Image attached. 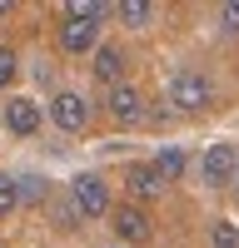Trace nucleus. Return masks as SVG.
Wrapping results in <instances>:
<instances>
[{
    "mask_svg": "<svg viewBox=\"0 0 239 248\" xmlns=\"http://www.w3.org/2000/svg\"><path fill=\"white\" fill-rule=\"evenodd\" d=\"M60 50L65 55H95L100 50V25H90V20H60Z\"/></svg>",
    "mask_w": 239,
    "mask_h": 248,
    "instance_id": "obj_8",
    "label": "nucleus"
},
{
    "mask_svg": "<svg viewBox=\"0 0 239 248\" xmlns=\"http://www.w3.org/2000/svg\"><path fill=\"white\" fill-rule=\"evenodd\" d=\"M0 15H10V0H0Z\"/></svg>",
    "mask_w": 239,
    "mask_h": 248,
    "instance_id": "obj_19",
    "label": "nucleus"
},
{
    "mask_svg": "<svg viewBox=\"0 0 239 248\" xmlns=\"http://www.w3.org/2000/svg\"><path fill=\"white\" fill-rule=\"evenodd\" d=\"M70 203H75V214L80 218H110V184L100 179V174H75L70 179Z\"/></svg>",
    "mask_w": 239,
    "mask_h": 248,
    "instance_id": "obj_2",
    "label": "nucleus"
},
{
    "mask_svg": "<svg viewBox=\"0 0 239 248\" xmlns=\"http://www.w3.org/2000/svg\"><path fill=\"white\" fill-rule=\"evenodd\" d=\"M105 109H110V119H115V124H125V129H135V124H145V119H150L145 94H139L135 85H115V90L105 94Z\"/></svg>",
    "mask_w": 239,
    "mask_h": 248,
    "instance_id": "obj_6",
    "label": "nucleus"
},
{
    "mask_svg": "<svg viewBox=\"0 0 239 248\" xmlns=\"http://www.w3.org/2000/svg\"><path fill=\"white\" fill-rule=\"evenodd\" d=\"M20 209V189H15V174H0V218H10Z\"/></svg>",
    "mask_w": 239,
    "mask_h": 248,
    "instance_id": "obj_16",
    "label": "nucleus"
},
{
    "mask_svg": "<svg viewBox=\"0 0 239 248\" xmlns=\"http://www.w3.org/2000/svg\"><path fill=\"white\" fill-rule=\"evenodd\" d=\"M170 105L179 109V114H205L209 105H214V85L199 70H174L170 75Z\"/></svg>",
    "mask_w": 239,
    "mask_h": 248,
    "instance_id": "obj_1",
    "label": "nucleus"
},
{
    "mask_svg": "<svg viewBox=\"0 0 239 248\" xmlns=\"http://www.w3.org/2000/svg\"><path fill=\"white\" fill-rule=\"evenodd\" d=\"M234 194H239V179H234Z\"/></svg>",
    "mask_w": 239,
    "mask_h": 248,
    "instance_id": "obj_20",
    "label": "nucleus"
},
{
    "mask_svg": "<svg viewBox=\"0 0 239 248\" xmlns=\"http://www.w3.org/2000/svg\"><path fill=\"white\" fill-rule=\"evenodd\" d=\"M115 15L125 20L130 30H145L150 20H154V5H150V0H125V5H115Z\"/></svg>",
    "mask_w": 239,
    "mask_h": 248,
    "instance_id": "obj_12",
    "label": "nucleus"
},
{
    "mask_svg": "<svg viewBox=\"0 0 239 248\" xmlns=\"http://www.w3.org/2000/svg\"><path fill=\"white\" fill-rule=\"evenodd\" d=\"M209 248H239V229L229 218H214L209 223Z\"/></svg>",
    "mask_w": 239,
    "mask_h": 248,
    "instance_id": "obj_15",
    "label": "nucleus"
},
{
    "mask_svg": "<svg viewBox=\"0 0 239 248\" xmlns=\"http://www.w3.org/2000/svg\"><path fill=\"white\" fill-rule=\"evenodd\" d=\"M150 164H154L159 174H165V184H174L179 174H185V154H179V149H159V154H154Z\"/></svg>",
    "mask_w": 239,
    "mask_h": 248,
    "instance_id": "obj_14",
    "label": "nucleus"
},
{
    "mask_svg": "<svg viewBox=\"0 0 239 248\" xmlns=\"http://www.w3.org/2000/svg\"><path fill=\"white\" fill-rule=\"evenodd\" d=\"M125 189L135 199H165L170 184H165V174H159L154 164H130V169H125Z\"/></svg>",
    "mask_w": 239,
    "mask_h": 248,
    "instance_id": "obj_9",
    "label": "nucleus"
},
{
    "mask_svg": "<svg viewBox=\"0 0 239 248\" xmlns=\"http://www.w3.org/2000/svg\"><path fill=\"white\" fill-rule=\"evenodd\" d=\"M15 189H20V203H45V199H50V179H40V174H20Z\"/></svg>",
    "mask_w": 239,
    "mask_h": 248,
    "instance_id": "obj_13",
    "label": "nucleus"
},
{
    "mask_svg": "<svg viewBox=\"0 0 239 248\" xmlns=\"http://www.w3.org/2000/svg\"><path fill=\"white\" fill-rule=\"evenodd\" d=\"M50 119H55V129H65V134L90 129V99L75 94V90H60V94L50 99Z\"/></svg>",
    "mask_w": 239,
    "mask_h": 248,
    "instance_id": "obj_4",
    "label": "nucleus"
},
{
    "mask_svg": "<svg viewBox=\"0 0 239 248\" xmlns=\"http://www.w3.org/2000/svg\"><path fill=\"white\" fill-rule=\"evenodd\" d=\"M105 15H115V5H105V0H65V20H90V25H100Z\"/></svg>",
    "mask_w": 239,
    "mask_h": 248,
    "instance_id": "obj_11",
    "label": "nucleus"
},
{
    "mask_svg": "<svg viewBox=\"0 0 239 248\" xmlns=\"http://www.w3.org/2000/svg\"><path fill=\"white\" fill-rule=\"evenodd\" d=\"M5 129H10V134H20V139L35 134V129H40V105H35V99H25V94L5 99Z\"/></svg>",
    "mask_w": 239,
    "mask_h": 248,
    "instance_id": "obj_10",
    "label": "nucleus"
},
{
    "mask_svg": "<svg viewBox=\"0 0 239 248\" xmlns=\"http://www.w3.org/2000/svg\"><path fill=\"white\" fill-rule=\"evenodd\" d=\"M90 70H95V79L100 85H125V70H130V55H125V45H115V40H105L95 55H90Z\"/></svg>",
    "mask_w": 239,
    "mask_h": 248,
    "instance_id": "obj_7",
    "label": "nucleus"
},
{
    "mask_svg": "<svg viewBox=\"0 0 239 248\" xmlns=\"http://www.w3.org/2000/svg\"><path fill=\"white\" fill-rule=\"evenodd\" d=\"M110 229H115V238L120 243H150L154 238V223H150V214L145 209H135V203H120V209H110Z\"/></svg>",
    "mask_w": 239,
    "mask_h": 248,
    "instance_id": "obj_5",
    "label": "nucleus"
},
{
    "mask_svg": "<svg viewBox=\"0 0 239 248\" xmlns=\"http://www.w3.org/2000/svg\"><path fill=\"white\" fill-rule=\"evenodd\" d=\"M219 25L239 35V0H224V5H219Z\"/></svg>",
    "mask_w": 239,
    "mask_h": 248,
    "instance_id": "obj_18",
    "label": "nucleus"
},
{
    "mask_svg": "<svg viewBox=\"0 0 239 248\" xmlns=\"http://www.w3.org/2000/svg\"><path fill=\"white\" fill-rule=\"evenodd\" d=\"M199 179H205V189L234 184L239 179V149H234V144H209L205 159H199Z\"/></svg>",
    "mask_w": 239,
    "mask_h": 248,
    "instance_id": "obj_3",
    "label": "nucleus"
},
{
    "mask_svg": "<svg viewBox=\"0 0 239 248\" xmlns=\"http://www.w3.org/2000/svg\"><path fill=\"white\" fill-rule=\"evenodd\" d=\"M15 65H20V60H15V50H10V45H0V90H5L10 79H15Z\"/></svg>",
    "mask_w": 239,
    "mask_h": 248,
    "instance_id": "obj_17",
    "label": "nucleus"
}]
</instances>
